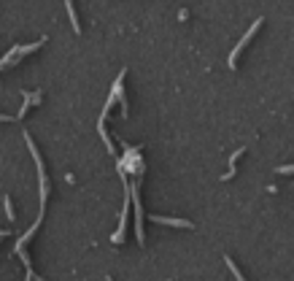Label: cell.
Instances as JSON below:
<instances>
[{"label": "cell", "mask_w": 294, "mask_h": 281, "mask_svg": "<svg viewBox=\"0 0 294 281\" xmlns=\"http://www.w3.org/2000/svg\"><path fill=\"white\" fill-rule=\"evenodd\" d=\"M121 81H124V70H121V73H119V79L114 81V92H111V95H114V98L121 103V114L127 117L130 111H127V100H124V89H121Z\"/></svg>", "instance_id": "7a4b0ae2"}, {"label": "cell", "mask_w": 294, "mask_h": 281, "mask_svg": "<svg viewBox=\"0 0 294 281\" xmlns=\"http://www.w3.org/2000/svg\"><path fill=\"white\" fill-rule=\"evenodd\" d=\"M65 8H68V17H70V24H73V30H76V33H81L78 17H76V8H73V3H70V0H65Z\"/></svg>", "instance_id": "5b68a950"}, {"label": "cell", "mask_w": 294, "mask_h": 281, "mask_svg": "<svg viewBox=\"0 0 294 281\" xmlns=\"http://www.w3.org/2000/svg\"><path fill=\"white\" fill-rule=\"evenodd\" d=\"M259 24H262V19H256V22L251 24V27H248V33H246V35H243V38H240V43H237V46H235V49H232V52H230V68H235V65H237V54H240L243 49L248 46V41L254 38V33H256V30H259Z\"/></svg>", "instance_id": "6da1fadb"}, {"label": "cell", "mask_w": 294, "mask_h": 281, "mask_svg": "<svg viewBox=\"0 0 294 281\" xmlns=\"http://www.w3.org/2000/svg\"><path fill=\"white\" fill-rule=\"evenodd\" d=\"M3 203H6V214H8V219H11V222H14V219H17V217H14V205H11V198H3Z\"/></svg>", "instance_id": "52a82bcc"}, {"label": "cell", "mask_w": 294, "mask_h": 281, "mask_svg": "<svg viewBox=\"0 0 294 281\" xmlns=\"http://www.w3.org/2000/svg\"><path fill=\"white\" fill-rule=\"evenodd\" d=\"M17 117H8V114H0V122H14Z\"/></svg>", "instance_id": "ba28073f"}, {"label": "cell", "mask_w": 294, "mask_h": 281, "mask_svg": "<svg viewBox=\"0 0 294 281\" xmlns=\"http://www.w3.org/2000/svg\"><path fill=\"white\" fill-rule=\"evenodd\" d=\"M224 262H227V268L232 270V276H235L237 281H246V279H243V273H240V270H237V265L232 262V257H224Z\"/></svg>", "instance_id": "8992f818"}, {"label": "cell", "mask_w": 294, "mask_h": 281, "mask_svg": "<svg viewBox=\"0 0 294 281\" xmlns=\"http://www.w3.org/2000/svg\"><path fill=\"white\" fill-rule=\"evenodd\" d=\"M154 222L159 224H176V227H195V224L189 222V219H173V217H151Z\"/></svg>", "instance_id": "3957f363"}, {"label": "cell", "mask_w": 294, "mask_h": 281, "mask_svg": "<svg viewBox=\"0 0 294 281\" xmlns=\"http://www.w3.org/2000/svg\"><path fill=\"white\" fill-rule=\"evenodd\" d=\"M105 281H114V279H111V276H108V279H105Z\"/></svg>", "instance_id": "9c48e42d"}, {"label": "cell", "mask_w": 294, "mask_h": 281, "mask_svg": "<svg viewBox=\"0 0 294 281\" xmlns=\"http://www.w3.org/2000/svg\"><path fill=\"white\" fill-rule=\"evenodd\" d=\"M240 154H246V149H237L235 154H230V173H227V176H221L224 181H230L232 176H235V168H237V157H240Z\"/></svg>", "instance_id": "277c9868"}]
</instances>
